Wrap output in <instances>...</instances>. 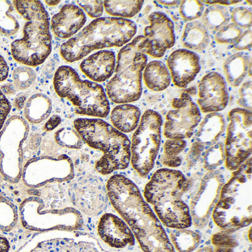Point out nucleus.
<instances>
[{"mask_svg":"<svg viewBox=\"0 0 252 252\" xmlns=\"http://www.w3.org/2000/svg\"><path fill=\"white\" fill-rule=\"evenodd\" d=\"M106 186L109 201L129 225L143 252H175L163 225L132 180L116 174Z\"/></svg>","mask_w":252,"mask_h":252,"instance_id":"1","label":"nucleus"},{"mask_svg":"<svg viewBox=\"0 0 252 252\" xmlns=\"http://www.w3.org/2000/svg\"><path fill=\"white\" fill-rule=\"evenodd\" d=\"M190 189L191 184L181 171L162 168L146 184L143 197L153 206L162 225L170 229L189 228L192 222L184 197Z\"/></svg>","mask_w":252,"mask_h":252,"instance_id":"2","label":"nucleus"},{"mask_svg":"<svg viewBox=\"0 0 252 252\" xmlns=\"http://www.w3.org/2000/svg\"><path fill=\"white\" fill-rule=\"evenodd\" d=\"M252 199V157H249L222 186L212 215L215 225L227 233L250 225Z\"/></svg>","mask_w":252,"mask_h":252,"instance_id":"3","label":"nucleus"},{"mask_svg":"<svg viewBox=\"0 0 252 252\" xmlns=\"http://www.w3.org/2000/svg\"><path fill=\"white\" fill-rule=\"evenodd\" d=\"M136 32V25L127 19L100 17L63 43L60 54L67 63H74L95 50L125 46Z\"/></svg>","mask_w":252,"mask_h":252,"instance_id":"4","label":"nucleus"},{"mask_svg":"<svg viewBox=\"0 0 252 252\" xmlns=\"http://www.w3.org/2000/svg\"><path fill=\"white\" fill-rule=\"evenodd\" d=\"M75 129L85 144L103 153L95 163L98 173L109 175L125 170L130 163V140L125 134L100 119H77Z\"/></svg>","mask_w":252,"mask_h":252,"instance_id":"5","label":"nucleus"},{"mask_svg":"<svg viewBox=\"0 0 252 252\" xmlns=\"http://www.w3.org/2000/svg\"><path fill=\"white\" fill-rule=\"evenodd\" d=\"M20 15L27 20L23 37L11 44L13 58L29 67L40 65L52 50L48 13L40 1H13Z\"/></svg>","mask_w":252,"mask_h":252,"instance_id":"6","label":"nucleus"},{"mask_svg":"<svg viewBox=\"0 0 252 252\" xmlns=\"http://www.w3.org/2000/svg\"><path fill=\"white\" fill-rule=\"evenodd\" d=\"M143 36H138L119 51L115 76L106 86L107 96L116 104H129L141 98L142 73L147 63V55L139 45Z\"/></svg>","mask_w":252,"mask_h":252,"instance_id":"7","label":"nucleus"},{"mask_svg":"<svg viewBox=\"0 0 252 252\" xmlns=\"http://www.w3.org/2000/svg\"><path fill=\"white\" fill-rule=\"evenodd\" d=\"M54 87L59 96L73 104L76 114L96 118L110 114V101L103 87L82 80L71 67H59L54 75Z\"/></svg>","mask_w":252,"mask_h":252,"instance_id":"8","label":"nucleus"},{"mask_svg":"<svg viewBox=\"0 0 252 252\" xmlns=\"http://www.w3.org/2000/svg\"><path fill=\"white\" fill-rule=\"evenodd\" d=\"M162 125L161 116L155 110H147L132 135L130 162L141 178H147L154 168L161 142Z\"/></svg>","mask_w":252,"mask_h":252,"instance_id":"9","label":"nucleus"},{"mask_svg":"<svg viewBox=\"0 0 252 252\" xmlns=\"http://www.w3.org/2000/svg\"><path fill=\"white\" fill-rule=\"evenodd\" d=\"M224 144L225 165L228 170L235 171L252 155V113L242 108H234L228 113Z\"/></svg>","mask_w":252,"mask_h":252,"instance_id":"10","label":"nucleus"},{"mask_svg":"<svg viewBox=\"0 0 252 252\" xmlns=\"http://www.w3.org/2000/svg\"><path fill=\"white\" fill-rule=\"evenodd\" d=\"M225 183L223 174L219 170L206 172L199 181L188 205L191 222L197 229H203L209 223Z\"/></svg>","mask_w":252,"mask_h":252,"instance_id":"11","label":"nucleus"},{"mask_svg":"<svg viewBox=\"0 0 252 252\" xmlns=\"http://www.w3.org/2000/svg\"><path fill=\"white\" fill-rule=\"evenodd\" d=\"M69 193L72 203L89 217L101 215L108 205L107 186L96 175H85L73 180Z\"/></svg>","mask_w":252,"mask_h":252,"instance_id":"12","label":"nucleus"},{"mask_svg":"<svg viewBox=\"0 0 252 252\" xmlns=\"http://www.w3.org/2000/svg\"><path fill=\"white\" fill-rule=\"evenodd\" d=\"M172 110L166 116L163 135L167 139L185 140L191 138L201 121L198 106L187 93L172 101Z\"/></svg>","mask_w":252,"mask_h":252,"instance_id":"13","label":"nucleus"},{"mask_svg":"<svg viewBox=\"0 0 252 252\" xmlns=\"http://www.w3.org/2000/svg\"><path fill=\"white\" fill-rule=\"evenodd\" d=\"M148 20L150 25L144 29L140 50L153 58H161L175 45L176 37L173 23L162 12L152 13Z\"/></svg>","mask_w":252,"mask_h":252,"instance_id":"14","label":"nucleus"},{"mask_svg":"<svg viewBox=\"0 0 252 252\" xmlns=\"http://www.w3.org/2000/svg\"><path fill=\"white\" fill-rule=\"evenodd\" d=\"M97 233L101 241L113 251L130 250L136 240L126 222L119 215L104 213L97 225Z\"/></svg>","mask_w":252,"mask_h":252,"instance_id":"15","label":"nucleus"},{"mask_svg":"<svg viewBox=\"0 0 252 252\" xmlns=\"http://www.w3.org/2000/svg\"><path fill=\"white\" fill-rule=\"evenodd\" d=\"M228 95L226 82L217 72L205 75L198 84L197 104L203 113H218L228 105Z\"/></svg>","mask_w":252,"mask_h":252,"instance_id":"16","label":"nucleus"},{"mask_svg":"<svg viewBox=\"0 0 252 252\" xmlns=\"http://www.w3.org/2000/svg\"><path fill=\"white\" fill-rule=\"evenodd\" d=\"M168 70L174 85L185 88L195 79L200 73V57L196 53L187 49H178L167 58Z\"/></svg>","mask_w":252,"mask_h":252,"instance_id":"17","label":"nucleus"},{"mask_svg":"<svg viewBox=\"0 0 252 252\" xmlns=\"http://www.w3.org/2000/svg\"><path fill=\"white\" fill-rule=\"evenodd\" d=\"M28 125L20 117H12L0 135V153L5 164H20V144L27 135Z\"/></svg>","mask_w":252,"mask_h":252,"instance_id":"18","label":"nucleus"},{"mask_svg":"<svg viewBox=\"0 0 252 252\" xmlns=\"http://www.w3.org/2000/svg\"><path fill=\"white\" fill-rule=\"evenodd\" d=\"M86 21V16L79 6L68 4L51 19V30L57 37L68 39L79 32Z\"/></svg>","mask_w":252,"mask_h":252,"instance_id":"19","label":"nucleus"},{"mask_svg":"<svg viewBox=\"0 0 252 252\" xmlns=\"http://www.w3.org/2000/svg\"><path fill=\"white\" fill-rule=\"evenodd\" d=\"M116 66V54L104 50L84 60L80 64V69L87 77L96 83L108 80L113 76Z\"/></svg>","mask_w":252,"mask_h":252,"instance_id":"20","label":"nucleus"},{"mask_svg":"<svg viewBox=\"0 0 252 252\" xmlns=\"http://www.w3.org/2000/svg\"><path fill=\"white\" fill-rule=\"evenodd\" d=\"M29 252H106L95 242L57 238L39 243Z\"/></svg>","mask_w":252,"mask_h":252,"instance_id":"21","label":"nucleus"},{"mask_svg":"<svg viewBox=\"0 0 252 252\" xmlns=\"http://www.w3.org/2000/svg\"><path fill=\"white\" fill-rule=\"evenodd\" d=\"M251 56L249 53L237 52L229 56L223 63L224 75L230 86L237 88L243 83L252 68Z\"/></svg>","mask_w":252,"mask_h":252,"instance_id":"22","label":"nucleus"},{"mask_svg":"<svg viewBox=\"0 0 252 252\" xmlns=\"http://www.w3.org/2000/svg\"><path fill=\"white\" fill-rule=\"evenodd\" d=\"M225 129V121L222 115L218 113H208L195 134V141L204 146L216 144Z\"/></svg>","mask_w":252,"mask_h":252,"instance_id":"23","label":"nucleus"},{"mask_svg":"<svg viewBox=\"0 0 252 252\" xmlns=\"http://www.w3.org/2000/svg\"><path fill=\"white\" fill-rule=\"evenodd\" d=\"M141 118L140 109L130 104L116 106L110 113L113 127L122 133H130L138 127Z\"/></svg>","mask_w":252,"mask_h":252,"instance_id":"24","label":"nucleus"},{"mask_svg":"<svg viewBox=\"0 0 252 252\" xmlns=\"http://www.w3.org/2000/svg\"><path fill=\"white\" fill-rule=\"evenodd\" d=\"M181 43L189 51L201 52L209 43V33L201 22L187 23L183 32Z\"/></svg>","mask_w":252,"mask_h":252,"instance_id":"25","label":"nucleus"},{"mask_svg":"<svg viewBox=\"0 0 252 252\" xmlns=\"http://www.w3.org/2000/svg\"><path fill=\"white\" fill-rule=\"evenodd\" d=\"M142 74L147 88L160 92L165 91L171 85L170 73L164 63L160 61H152L147 64Z\"/></svg>","mask_w":252,"mask_h":252,"instance_id":"26","label":"nucleus"},{"mask_svg":"<svg viewBox=\"0 0 252 252\" xmlns=\"http://www.w3.org/2000/svg\"><path fill=\"white\" fill-rule=\"evenodd\" d=\"M52 101L48 95L42 94H34L26 103L24 114L32 123L39 124L43 122L51 114Z\"/></svg>","mask_w":252,"mask_h":252,"instance_id":"27","label":"nucleus"},{"mask_svg":"<svg viewBox=\"0 0 252 252\" xmlns=\"http://www.w3.org/2000/svg\"><path fill=\"white\" fill-rule=\"evenodd\" d=\"M169 238L174 249L178 252H194L199 247L202 240L199 231L189 228L171 229Z\"/></svg>","mask_w":252,"mask_h":252,"instance_id":"28","label":"nucleus"},{"mask_svg":"<svg viewBox=\"0 0 252 252\" xmlns=\"http://www.w3.org/2000/svg\"><path fill=\"white\" fill-rule=\"evenodd\" d=\"M202 23L212 33H216L224 26L229 24V11L225 7L219 5H212L203 13Z\"/></svg>","mask_w":252,"mask_h":252,"instance_id":"29","label":"nucleus"},{"mask_svg":"<svg viewBox=\"0 0 252 252\" xmlns=\"http://www.w3.org/2000/svg\"><path fill=\"white\" fill-rule=\"evenodd\" d=\"M187 146L186 140H166L163 144V153L160 157L162 164L168 169H175L181 166L183 158L181 155Z\"/></svg>","mask_w":252,"mask_h":252,"instance_id":"30","label":"nucleus"},{"mask_svg":"<svg viewBox=\"0 0 252 252\" xmlns=\"http://www.w3.org/2000/svg\"><path fill=\"white\" fill-rule=\"evenodd\" d=\"M144 1H104V9L116 18H132L141 11Z\"/></svg>","mask_w":252,"mask_h":252,"instance_id":"31","label":"nucleus"},{"mask_svg":"<svg viewBox=\"0 0 252 252\" xmlns=\"http://www.w3.org/2000/svg\"><path fill=\"white\" fill-rule=\"evenodd\" d=\"M11 1H0V33L7 36L18 32L20 23L13 14L14 7Z\"/></svg>","mask_w":252,"mask_h":252,"instance_id":"32","label":"nucleus"},{"mask_svg":"<svg viewBox=\"0 0 252 252\" xmlns=\"http://www.w3.org/2000/svg\"><path fill=\"white\" fill-rule=\"evenodd\" d=\"M225 152L222 142H217L210 146L203 153V167L207 172L217 170L225 162Z\"/></svg>","mask_w":252,"mask_h":252,"instance_id":"33","label":"nucleus"},{"mask_svg":"<svg viewBox=\"0 0 252 252\" xmlns=\"http://www.w3.org/2000/svg\"><path fill=\"white\" fill-rule=\"evenodd\" d=\"M14 86L20 91L30 88L36 79V73L30 67H17L12 73Z\"/></svg>","mask_w":252,"mask_h":252,"instance_id":"34","label":"nucleus"},{"mask_svg":"<svg viewBox=\"0 0 252 252\" xmlns=\"http://www.w3.org/2000/svg\"><path fill=\"white\" fill-rule=\"evenodd\" d=\"M179 11L184 22L191 23L203 15L204 5L201 1H181Z\"/></svg>","mask_w":252,"mask_h":252,"instance_id":"35","label":"nucleus"},{"mask_svg":"<svg viewBox=\"0 0 252 252\" xmlns=\"http://www.w3.org/2000/svg\"><path fill=\"white\" fill-rule=\"evenodd\" d=\"M230 20L232 24L241 29H251L252 26V11L251 8L237 7L230 10Z\"/></svg>","mask_w":252,"mask_h":252,"instance_id":"36","label":"nucleus"},{"mask_svg":"<svg viewBox=\"0 0 252 252\" xmlns=\"http://www.w3.org/2000/svg\"><path fill=\"white\" fill-rule=\"evenodd\" d=\"M242 33L241 29L232 23H229L215 33V39L221 45H234L241 36Z\"/></svg>","mask_w":252,"mask_h":252,"instance_id":"37","label":"nucleus"},{"mask_svg":"<svg viewBox=\"0 0 252 252\" xmlns=\"http://www.w3.org/2000/svg\"><path fill=\"white\" fill-rule=\"evenodd\" d=\"M57 140L60 144L70 148H80L82 145V139L79 135L70 129H63L57 132Z\"/></svg>","mask_w":252,"mask_h":252,"instance_id":"38","label":"nucleus"},{"mask_svg":"<svg viewBox=\"0 0 252 252\" xmlns=\"http://www.w3.org/2000/svg\"><path fill=\"white\" fill-rule=\"evenodd\" d=\"M205 146L199 143L198 141H194L191 144L187 157H186V171L190 172L198 163L200 157L204 152Z\"/></svg>","mask_w":252,"mask_h":252,"instance_id":"39","label":"nucleus"},{"mask_svg":"<svg viewBox=\"0 0 252 252\" xmlns=\"http://www.w3.org/2000/svg\"><path fill=\"white\" fill-rule=\"evenodd\" d=\"M237 104L242 107V109L252 111V83L251 79L245 82L239 89V99Z\"/></svg>","mask_w":252,"mask_h":252,"instance_id":"40","label":"nucleus"},{"mask_svg":"<svg viewBox=\"0 0 252 252\" xmlns=\"http://www.w3.org/2000/svg\"><path fill=\"white\" fill-rule=\"evenodd\" d=\"M79 8L91 18L98 19L104 12L103 1H77Z\"/></svg>","mask_w":252,"mask_h":252,"instance_id":"41","label":"nucleus"},{"mask_svg":"<svg viewBox=\"0 0 252 252\" xmlns=\"http://www.w3.org/2000/svg\"><path fill=\"white\" fill-rule=\"evenodd\" d=\"M212 243L215 248H229L234 249L237 246L236 239L230 235L229 233L218 232L214 234L212 237Z\"/></svg>","mask_w":252,"mask_h":252,"instance_id":"42","label":"nucleus"},{"mask_svg":"<svg viewBox=\"0 0 252 252\" xmlns=\"http://www.w3.org/2000/svg\"><path fill=\"white\" fill-rule=\"evenodd\" d=\"M252 32L251 29L242 33L237 42L233 45V48L239 52L249 51L252 48Z\"/></svg>","mask_w":252,"mask_h":252,"instance_id":"43","label":"nucleus"},{"mask_svg":"<svg viewBox=\"0 0 252 252\" xmlns=\"http://www.w3.org/2000/svg\"><path fill=\"white\" fill-rule=\"evenodd\" d=\"M11 104L0 90V130L3 126L5 120L11 111Z\"/></svg>","mask_w":252,"mask_h":252,"instance_id":"44","label":"nucleus"},{"mask_svg":"<svg viewBox=\"0 0 252 252\" xmlns=\"http://www.w3.org/2000/svg\"><path fill=\"white\" fill-rule=\"evenodd\" d=\"M8 64L5 59L0 55V82H3L7 79L8 76Z\"/></svg>","mask_w":252,"mask_h":252,"instance_id":"45","label":"nucleus"},{"mask_svg":"<svg viewBox=\"0 0 252 252\" xmlns=\"http://www.w3.org/2000/svg\"><path fill=\"white\" fill-rule=\"evenodd\" d=\"M60 123H61V119H60V116H53L47 122L46 125H45V129H46L47 131L52 130L54 128L59 126Z\"/></svg>","mask_w":252,"mask_h":252,"instance_id":"46","label":"nucleus"},{"mask_svg":"<svg viewBox=\"0 0 252 252\" xmlns=\"http://www.w3.org/2000/svg\"><path fill=\"white\" fill-rule=\"evenodd\" d=\"M201 2L208 5H219L223 6V5H236V4L240 3L241 1H201Z\"/></svg>","mask_w":252,"mask_h":252,"instance_id":"47","label":"nucleus"},{"mask_svg":"<svg viewBox=\"0 0 252 252\" xmlns=\"http://www.w3.org/2000/svg\"><path fill=\"white\" fill-rule=\"evenodd\" d=\"M9 242L5 237L0 234V252H8L10 250Z\"/></svg>","mask_w":252,"mask_h":252,"instance_id":"48","label":"nucleus"},{"mask_svg":"<svg viewBox=\"0 0 252 252\" xmlns=\"http://www.w3.org/2000/svg\"><path fill=\"white\" fill-rule=\"evenodd\" d=\"M154 2L155 3L160 4L161 5H164V6L172 7L180 5L181 1H156Z\"/></svg>","mask_w":252,"mask_h":252,"instance_id":"49","label":"nucleus"},{"mask_svg":"<svg viewBox=\"0 0 252 252\" xmlns=\"http://www.w3.org/2000/svg\"><path fill=\"white\" fill-rule=\"evenodd\" d=\"M214 252H235L233 249L229 248H215Z\"/></svg>","mask_w":252,"mask_h":252,"instance_id":"50","label":"nucleus"},{"mask_svg":"<svg viewBox=\"0 0 252 252\" xmlns=\"http://www.w3.org/2000/svg\"><path fill=\"white\" fill-rule=\"evenodd\" d=\"M197 252H214V249L210 246H204L197 250Z\"/></svg>","mask_w":252,"mask_h":252,"instance_id":"51","label":"nucleus"},{"mask_svg":"<svg viewBox=\"0 0 252 252\" xmlns=\"http://www.w3.org/2000/svg\"><path fill=\"white\" fill-rule=\"evenodd\" d=\"M46 3H48V5H58L59 3H60V1H57V2H54V1H45Z\"/></svg>","mask_w":252,"mask_h":252,"instance_id":"52","label":"nucleus"}]
</instances>
